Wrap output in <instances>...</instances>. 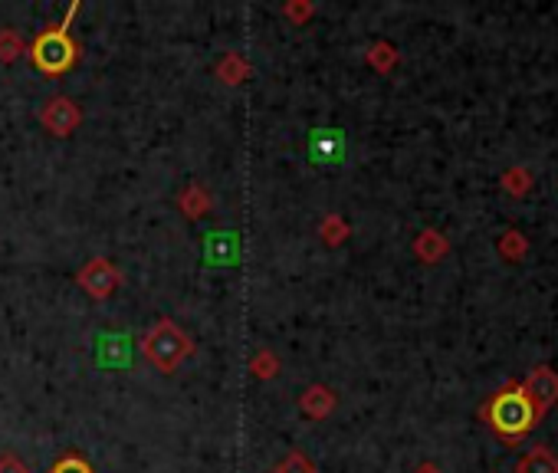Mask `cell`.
Here are the masks:
<instances>
[{
    "label": "cell",
    "mask_w": 558,
    "mask_h": 473,
    "mask_svg": "<svg viewBox=\"0 0 558 473\" xmlns=\"http://www.w3.org/2000/svg\"><path fill=\"white\" fill-rule=\"evenodd\" d=\"M273 473H316V467H312V460L306 457V454H299V451H293L289 454L283 464H279Z\"/></svg>",
    "instance_id": "17"
},
{
    "label": "cell",
    "mask_w": 558,
    "mask_h": 473,
    "mask_svg": "<svg viewBox=\"0 0 558 473\" xmlns=\"http://www.w3.org/2000/svg\"><path fill=\"white\" fill-rule=\"evenodd\" d=\"M40 122L46 125V132L50 135H69L76 129L79 122H83V112H79V106L73 99H66V96H56V99H50L43 106V112H40Z\"/></svg>",
    "instance_id": "6"
},
{
    "label": "cell",
    "mask_w": 558,
    "mask_h": 473,
    "mask_svg": "<svg viewBox=\"0 0 558 473\" xmlns=\"http://www.w3.org/2000/svg\"><path fill=\"white\" fill-rule=\"evenodd\" d=\"M76 14H79V0L66 10V20L60 23V27L43 30L40 37L33 40L30 56H33V63H37L40 73L60 76V73H66V69L76 63V43H73V37H69V27H73Z\"/></svg>",
    "instance_id": "2"
},
{
    "label": "cell",
    "mask_w": 558,
    "mask_h": 473,
    "mask_svg": "<svg viewBox=\"0 0 558 473\" xmlns=\"http://www.w3.org/2000/svg\"><path fill=\"white\" fill-rule=\"evenodd\" d=\"M499 181H503V191L513 194V198H526V194L532 191V175H529V168H522V165L506 168Z\"/></svg>",
    "instance_id": "12"
},
{
    "label": "cell",
    "mask_w": 558,
    "mask_h": 473,
    "mask_svg": "<svg viewBox=\"0 0 558 473\" xmlns=\"http://www.w3.org/2000/svg\"><path fill=\"white\" fill-rule=\"evenodd\" d=\"M20 53H23V40L17 37V33L14 30H0V60L14 63Z\"/></svg>",
    "instance_id": "15"
},
{
    "label": "cell",
    "mask_w": 558,
    "mask_h": 473,
    "mask_svg": "<svg viewBox=\"0 0 558 473\" xmlns=\"http://www.w3.org/2000/svg\"><path fill=\"white\" fill-rule=\"evenodd\" d=\"M299 405H302V411H306L312 421H322V418H329V414H332L335 395L325 385H312V388H306V395H302Z\"/></svg>",
    "instance_id": "8"
},
{
    "label": "cell",
    "mask_w": 558,
    "mask_h": 473,
    "mask_svg": "<svg viewBox=\"0 0 558 473\" xmlns=\"http://www.w3.org/2000/svg\"><path fill=\"white\" fill-rule=\"evenodd\" d=\"M217 73L224 76V83H240V79L247 76V63H243L240 56H227V60L220 63Z\"/></svg>",
    "instance_id": "18"
},
{
    "label": "cell",
    "mask_w": 558,
    "mask_h": 473,
    "mask_svg": "<svg viewBox=\"0 0 558 473\" xmlns=\"http://www.w3.org/2000/svg\"><path fill=\"white\" fill-rule=\"evenodd\" d=\"M309 14H312L309 4H289V7H286V17H293V20H306Z\"/></svg>",
    "instance_id": "22"
},
{
    "label": "cell",
    "mask_w": 558,
    "mask_h": 473,
    "mask_svg": "<svg viewBox=\"0 0 558 473\" xmlns=\"http://www.w3.org/2000/svg\"><path fill=\"white\" fill-rule=\"evenodd\" d=\"M253 372H257L260 378H273L276 375V359H273L270 352L257 355V359H253Z\"/></svg>",
    "instance_id": "20"
},
{
    "label": "cell",
    "mask_w": 558,
    "mask_h": 473,
    "mask_svg": "<svg viewBox=\"0 0 558 473\" xmlns=\"http://www.w3.org/2000/svg\"><path fill=\"white\" fill-rule=\"evenodd\" d=\"M181 207H184V214H188V217H201L207 207H211V198H207L204 188L191 184V188L181 194Z\"/></svg>",
    "instance_id": "14"
},
{
    "label": "cell",
    "mask_w": 558,
    "mask_h": 473,
    "mask_svg": "<svg viewBox=\"0 0 558 473\" xmlns=\"http://www.w3.org/2000/svg\"><path fill=\"white\" fill-rule=\"evenodd\" d=\"M50 473H92V467L86 464L83 457H63Z\"/></svg>",
    "instance_id": "19"
},
{
    "label": "cell",
    "mask_w": 558,
    "mask_h": 473,
    "mask_svg": "<svg viewBox=\"0 0 558 473\" xmlns=\"http://www.w3.org/2000/svg\"><path fill=\"white\" fill-rule=\"evenodd\" d=\"M119 283H122V273L115 270V263L109 260H89L83 273H79V286L92 296V299H109L115 290H119Z\"/></svg>",
    "instance_id": "5"
},
{
    "label": "cell",
    "mask_w": 558,
    "mask_h": 473,
    "mask_svg": "<svg viewBox=\"0 0 558 473\" xmlns=\"http://www.w3.org/2000/svg\"><path fill=\"white\" fill-rule=\"evenodd\" d=\"M519 385L529 395L532 405H536L539 414L552 411L558 405V372H555L552 365H536L526 378H522Z\"/></svg>",
    "instance_id": "4"
},
{
    "label": "cell",
    "mask_w": 558,
    "mask_h": 473,
    "mask_svg": "<svg viewBox=\"0 0 558 473\" xmlns=\"http://www.w3.org/2000/svg\"><path fill=\"white\" fill-rule=\"evenodd\" d=\"M0 473H30V470L23 467L14 454H4V457H0Z\"/></svg>",
    "instance_id": "21"
},
{
    "label": "cell",
    "mask_w": 558,
    "mask_h": 473,
    "mask_svg": "<svg viewBox=\"0 0 558 473\" xmlns=\"http://www.w3.org/2000/svg\"><path fill=\"white\" fill-rule=\"evenodd\" d=\"M483 421L503 437L506 444H519L536 424L542 421V414L536 411V405L529 401V395L522 391L519 382H509L490 395V401L483 405Z\"/></svg>",
    "instance_id": "1"
},
{
    "label": "cell",
    "mask_w": 558,
    "mask_h": 473,
    "mask_svg": "<svg viewBox=\"0 0 558 473\" xmlns=\"http://www.w3.org/2000/svg\"><path fill=\"white\" fill-rule=\"evenodd\" d=\"M516 473H558V457L549 447H532V451L519 460Z\"/></svg>",
    "instance_id": "11"
},
{
    "label": "cell",
    "mask_w": 558,
    "mask_h": 473,
    "mask_svg": "<svg viewBox=\"0 0 558 473\" xmlns=\"http://www.w3.org/2000/svg\"><path fill=\"white\" fill-rule=\"evenodd\" d=\"M322 237H325V244H342V240L348 237V224L342 221V217H325V221H322Z\"/></svg>",
    "instance_id": "16"
},
{
    "label": "cell",
    "mask_w": 558,
    "mask_h": 473,
    "mask_svg": "<svg viewBox=\"0 0 558 473\" xmlns=\"http://www.w3.org/2000/svg\"><path fill=\"white\" fill-rule=\"evenodd\" d=\"M342 135L332 132V129H322V132H312V155L316 161H339L342 158Z\"/></svg>",
    "instance_id": "9"
},
{
    "label": "cell",
    "mask_w": 558,
    "mask_h": 473,
    "mask_svg": "<svg viewBox=\"0 0 558 473\" xmlns=\"http://www.w3.org/2000/svg\"><path fill=\"white\" fill-rule=\"evenodd\" d=\"M368 63L378 69V73H391L394 66H398V50H394L391 43H375L368 53Z\"/></svg>",
    "instance_id": "13"
},
{
    "label": "cell",
    "mask_w": 558,
    "mask_h": 473,
    "mask_svg": "<svg viewBox=\"0 0 558 473\" xmlns=\"http://www.w3.org/2000/svg\"><path fill=\"white\" fill-rule=\"evenodd\" d=\"M450 253V240L440 234V230H421L414 237V257L421 263H440Z\"/></svg>",
    "instance_id": "7"
},
{
    "label": "cell",
    "mask_w": 558,
    "mask_h": 473,
    "mask_svg": "<svg viewBox=\"0 0 558 473\" xmlns=\"http://www.w3.org/2000/svg\"><path fill=\"white\" fill-rule=\"evenodd\" d=\"M499 257L506 263H522L529 257V237L522 234V230H513L509 227L503 237H499Z\"/></svg>",
    "instance_id": "10"
},
{
    "label": "cell",
    "mask_w": 558,
    "mask_h": 473,
    "mask_svg": "<svg viewBox=\"0 0 558 473\" xmlns=\"http://www.w3.org/2000/svg\"><path fill=\"white\" fill-rule=\"evenodd\" d=\"M414 473H440V467L437 464H421Z\"/></svg>",
    "instance_id": "23"
},
{
    "label": "cell",
    "mask_w": 558,
    "mask_h": 473,
    "mask_svg": "<svg viewBox=\"0 0 558 473\" xmlns=\"http://www.w3.org/2000/svg\"><path fill=\"white\" fill-rule=\"evenodd\" d=\"M191 336L188 332H181L178 326H174L171 319H161L155 322L148 332H145V339H142V352H145V359L158 368V372H165L171 375L174 368H178L184 359L191 355Z\"/></svg>",
    "instance_id": "3"
}]
</instances>
